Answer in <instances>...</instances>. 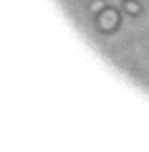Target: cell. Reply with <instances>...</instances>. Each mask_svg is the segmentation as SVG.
<instances>
[{
  "label": "cell",
  "mask_w": 149,
  "mask_h": 152,
  "mask_svg": "<svg viewBox=\"0 0 149 152\" xmlns=\"http://www.w3.org/2000/svg\"><path fill=\"white\" fill-rule=\"evenodd\" d=\"M124 10H126L129 15H137V13L142 10V8H139V3H137V0H126V3H124Z\"/></svg>",
  "instance_id": "obj_2"
},
{
  "label": "cell",
  "mask_w": 149,
  "mask_h": 152,
  "mask_svg": "<svg viewBox=\"0 0 149 152\" xmlns=\"http://www.w3.org/2000/svg\"><path fill=\"white\" fill-rule=\"evenodd\" d=\"M104 8H106V3H104V0H94V3L89 5V10L94 13V15H99V13H101Z\"/></svg>",
  "instance_id": "obj_3"
},
{
  "label": "cell",
  "mask_w": 149,
  "mask_h": 152,
  "mask_svg": "<svg viewBox=\"0 0 149 152\" xmlns=\"http://www.w3.org/2000/svg\"><path fill=\"white\" fill-rule=\"evenodd\" d=\"M116 23H119V13H116V10L104 8V10L99 13V28H101V31H114Z\"/></svg>",
  "instance_id": "obj_1"
}]
</instances>
